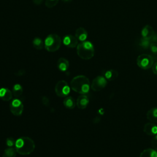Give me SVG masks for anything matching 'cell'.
Masks as SVG:
<instances>
[{
  "instance_id": "f1b7e54d",
  "label": "cell",
  "mask_w": 157,
  "mask_h": 157,
  "mask_svg": "<svg viewBox=\"0 0 157 157\" xmlns=\"http://www.w3.org/2000/svg\"><path fill=\"white\" fill-rule=\"evenodd\" d=\"M152 71L155 74L157 75V61L153 63V65L152 66Z\"/></svg>"
},
{
  "instance_id": "44dd1931",
  "label": "cell",
  "mask_w": 157,
  "mask_h": 157,
  "mask_svg": "<svg viewBox=\"0 0 157 157\" xmlns=\"http://www.w3.org/2000/svg\"><path fill=\"white\" fill-rule=\"evenodd\" d=\"M34 48L37 50H42L44 47V42L40 37H35L32 42Z\"/></svg>"
},
{
  "instance_id": "d4e9b609",
  "label": "cell",
  "mask_w": 157,
  "mask_h": 157,
  "mask_svg": "<svg viewBox=\"0 0 157 157\" xmlns=\"http://www.w3.org/2000/svg\"><path fill=\"white\" fill-rule=\"evenodd\" d=\"M149 48L151 53L153 55H157V43L155 42H151Z\"/></svg>"
},
{
  "instance_id": "83f0119b",
  "label": "cell",
  "mask_w": 157,
  "mask_h": 157,
  "mask_svg": "<svg viewBox=\"0 0 157 157\" xmlns=\"http://www.w3.org/2000/svg\"><path fill=\"white\" fill-rule=\"evenodd\" d=\"M41 101H42V103L44 105H45L46 107H48L50 105V100H49L48 97H47L45 96H43L42 97Z\"/></svg>"
},
{
  "instance_id": "2e32d148",
  "label": "cell",
  "mask_w": 157,
  "mask_h": 157,
  "mask_svg": "<svg viewBox=\"0 0 157 157\" xmlns=\"http://www.w3.org/2000/svg\"><path fill=\"white\" fill-rule=\"evenodd\" d=\"M147 118L151 123H157V107H153L148 110Z\"/></svg>"
},
{
  "instance_id": "cb8c5ba5",
  "label": "cell",
  "mask_w": 157,
  "mask_h": 157,
  "mask_svg": "<svg viewBox=\"0 0 157 157\" xmlns=\"http://www.w3.org/2000/svg\"><path fill=\"white\" fill-rule=\"evenodd\" d=\"M59 0H45V4L48 8H52L55 7L58 3Z\"/></svg>"
},
{
  "instance_id": "9a60e30c",
  "label": "cell",
  "mask_w": 157,
  "mask_h": 157,
  "mask_svg": "<svg viewBox=\"0 0 157 157\" xmlns=\"http://www.w3.org/2000/svg\"><path fill=\"white\" fill-rule=\"evenodd\" d=\"M57 67L60 71H66L69 67V61L65 58H59L57 61Z\"/></svg>"
},
{
  "instance_id": "277c9868",
  "label": "cell",
  "mask_w": 157,
  "mask_h": 157,
  "mask_svg": "<svg viewBox=\"0 0 157 157\" xmlns=\"http://www.w3.org/2000/svg\"><path fill=\"white\" fill-rule=\"evenodd\" d=\"M61 39L56 34H50L44 40V47L49 52H55L61 47Z\"/></svg>"
},
{
  "instance_id": "6da1fadb",
  "label": "cell",
  "mask_w": 157,
  "mask_h": 157,
  "mask_svg": "<svg viewBox=\"0 0 157 157\" xmlns=\"http://www.w3.org/2000/svg\"><path fill=\"white\" fill-rule=\"evenodd\" d=\"M71 88L75 92L85 94L88 93L91 88L89 79L85 75H77L72 78L70 82Z\"/></svg>"
},
{
  "instance_id": "7a4b0ae2",
  "label": "cell",
  "mask_w": 157,
  "mask_h": 157,
  "mask_svg": "<svg viewBox=\"0 0 157 157\" xmlns=\"http://www.w3.org/2000/svg\"><path fill=\"white\" fill-rule=\"evenodd\" d=\"M15 148L17 153L20 155H29L35 149L34 140L29 137L22 136L17 139L15 142Z\"/></svg>"
},
{
  "instance_id": "1f68e13d",
  "label": "cell",
  "mask_w": 157,
  "mask_h": 157,
  "mask_svg": "<svg viewBox=\"0 0 157 157\" xmlns=\"http://www.w3.org/2000/svg\"><path fill=\"white\" fill-rule=\"evenodd\" d=\"M33 2L36 5H40L42 2V0H33Z\"/></svg>"
},
{
  "instance_id": "d6a6232c",
  "label": "cell",
  "mask_w": 157,
  "mask_h": 157,
  "mask_svg": "<svg viewBox=\"0 0 157 157\" xmlns=\"http://www.w3.org/2000/svg\"><path fill=\"white\" fill-rule=\"evenodd\" d=\"M72 0H62V1L64 2H71Z\"/></svg>"
},
{
  "instance_id": "f546056e",
  "label": "cell",
  "mask_w": 157,
  "mask_h": 157,
  "mask_svg": "<svg viewBox=\"0 0 157 157\" xmlns=\"http://www.w3.org/2000/svg\"><path fill=\"white\" fill-rule=\"evenodd\" d=\"M150 41H151V42L157 43V34L156 33L154 34V35L153 36V37L150 39Z\"/></svg>"
},
{
  "instance_id": "9c48e42d",
  "label": "cell",
  "mask_w": 157,
  "mask_h": 157,
  "mask_svg": "<svg viewBox=\"0 0 157 157\" xmlns=\"http://www.w3.org/2000/svg\"><path fill=\"white\" fill-rule=\"evenodd\" d=\"M63 44L68 48L77 47L78 44V39L75 36L68 34L65 36L63 39Z\"/></svg>"
},
{
  "instance_id": "30bf717a",
  "label": "cell",
  "mask_w": 157,
  "mask_h": 157,
  "mask_svg": "<svg viewBox=\"0 0 157 157\" xmlns=\"http://www.w3.org/2000/svg\"><path fill=\"white\" fill-rule=\"evenodd\" d=\"M89 104V99L85 94L79 96L76 101V105L80 109H85Z\"/></svg>"
},
{
  "instance_id": "7c38bea8",
  "label": "cell",
  "mask_w": 157,
  "mask_h": 157,
  "mask_svg": "<svg viewBox=\"0 0 157 157\" xmlns=\"http://www.w3.org/2000/svg\"><path fill=\"white\" fill-rule=\"evenodd\" d=\"M153 28L149 25H145L141 30L142 37L150 40L155 34Z\"/></svg>"
},
{
  "instance_id": "8992f818",
  "label": "cell",
  "mask_w": 157,
  "mask_h": 157,
  "mask_svg": "<svg viewBox=\"0 0 157 157\" xmlns=\"http://www.w3.org/2000/svg\"><path fill=\"white\" fill-rule=\"evenodd\" d=\"M71 87L64 80H59L55 85V92L59 97H66L70 93Z\"/></svg>"
},
{
  "instance_id": "4fadbf2b",
  "label": "cell",
  "mask_w": 157,
  "mask_h": 157,
  "mask_svg": "<svg viewBox=\"0 0 157 157\" xmlns=\"http://www.w3.org/2000/svg\"><path fill=\"white\" fill-rule=\"evenodd\" d=\"M13 93L7 88H0V99L4 101H9L12 99Z\"/></svg>"
},
{
  "instance_id": "3957f363",
  "label": "cell",
  "mask_w": 157,
  "mask_h": 157,
  "mask_svg": "<svg viewBox=\"0 0 157 157\" xmlns=\"http://www.w3.org/2000/svg\"><path fill=\"white\" fill-rule=\"evenodd\" d=\"M78 56L85 60L91 59L94 55V47L90 41L81 42L77 46Z\"/></svg>"
},
{
  "instance_id": "d6986e66",
  "label": "cell",
  "mask_w": 157,
  "mask_h": 157,
  "mask_svg": "<svg viewBox=\"0 0 157 157\" xmlns=\"http://www.w3.org/2000/svg\"><path fill=\"white\" fill-rule=\"evenodd\" d=\"M139 157H157V151L153 148H147L143 150Z\"/></svg>"
},
{
  "instance_id": "5b68a950",
  "label": "cell",
  "mask_w": 157,
  "mask_h": 157,
  "mask_svg": "<svg viewBox=\"0 0 157 157\" xmlns=\"http://www.w3.org/2000/svg\"><path fill=\"white\" fill-rule=\"evenodd\" d=\"M136 63L140 68L144 70L152 67L154 63L152 56L146 53H143L139 55L137 58Z\"/></svg>"
},
{
  "instance_id": "5bb4252c",
  "label": "cell",
  "mask_w": 157,
  "mask_h": 157,
  "mask_svg": "<svg viewBox=\"0 0 157 157\" xmlns=\"http://www.w3.org/2000/svg\"><path fill=\"white\" fill-rule=\"evenodd\" d=\"M75 36L78 39V40L83 42L85 41L88 37V33L85 28L80 27L76 29Z\"/></svg>"
},
{
  "instance_id": "4316f807",
  "label": "cell",
  "mask_w": 157,
  "mask_h": 157,
  "mask_svg": "<svg viewBox=\"0 0 157 157\" xmlns=\"http://www.w3.org/2000/svg\"><path fill=\"white\" fill-rule=\"evenodd\" d=\"M151 144L152 148L157 151V134L153 136Z\"/></svg>"
},
{
  "instance_id": "484cf974",
  "label": "cell",
  "mask_w": 157,
  "mask_h": 157,
  "mask_svg": "<svg viewBox=\"0 0 157 157\" xmlns=\"http://www.w3.org/2000/svg\"><path fill=\"white\" fill-rule=\"evenodd\" d=\"M15 142H16V140H15L13 137H10L6 139V144L8 147H13V146H15Z\"/></svg>"
},
{
  "instance_id": "e0dca14e",
  "label": "cell",
  "mask_w": 157,
  "mask_h": 157,
  "mask_svg": "<svg viewBox=\"0 0 157 157\" xmlns=\"http://www.w3.org/2000/svg\"><path fill=\"white\" fill-rule=\"evenodd\" d=\"M104 77L107 79V80H114L118 76V72L115 69H109L106 71L104 72Z\"/></svg>"
},
{
  "instance_id": "ba28073f",
  "label": "cell",
  "mask_w": 157,
  "mask_h": 157,
  "mask_svg": "<svg viewBox=\"0 0 157 157\" xmlns=\"http://www.w3.org/2000/svg\"><path fill=\"white\" fill-rule=\"evenodd\" d=\"M24 109L23 102L18 98L13 99L10 104V112L15 116H20Z\"/></svg>"
},
{
  "instance_id": "7402d4cb",
  "label": "cell",
  "mask_w": 157,
  "mask_h": 157,
  "mask_svg": "<svg viewBox=\"0 0 157 157\" xmlns=\"http://www.w3.org/2000/svg\"><path fill=\"white\" fill-rule=\"evenodd\" d=\"M17 153L15 147H8L4 151L2 157H16Z\"/></svg>"
},
{
  "instance_id": "603a6c76",
  "label": "cell",
  "mask_w": 157,
  "mask_h": 157,
  "mask_svg": "<svg viewBox=\"0 0 157 157\" xmlns=\"http://www.w3.org/2000/svg\"><path fill=\"white\" fill-rule=\"evenodd\" d=\"M151 44V41L149 39H147L143 37H141L139 42V45L140 47H142L144 49H147L149 48L150 45Z\"/></svg>"
},
{
  "instance_id": "ac0fdd59",
  "label": "cell",
  "mask_w": 157,
  "mask_h": 157,
  "mask_svg": "<svg viewBox=\"0 0 157 157\" xmlns=\"http://www.w3.org/2000/svg\"><path fill=\"white\" fill-rule=\"evenodd\" d=\"M63 104L67 109H73L76 105V102L72 96H66L63 101Z\"/></svg>"
},
{
  "instance_id": "ffe728a7",
  "label": "cell",
  "mask_w": 157,
  "mask_h": 157,
  "mask_svg": "<svg viewBox=\"0 0 157 157\" xmlns=\"http://www.w3.org/2000/svg\"><path fill=\"white\" fill-rule=\"evenodd\" d=\"M23 88L20 84L16 83L13 86L12 93H13V96L15 98H18L20 97L23 94Z\"/></svg>"
},
{
  "instance_id": "8fae6325",
  "label": "cell",
  "mask_w": 157,
  "mask_h": 157,
  "mask_svg": "<svg viewBox=\"0 0 157 157\" xmlns=\"http://www.w3.org/2000/svg\"><path fill=\"white\" fill-rule=\"evenodd\" d=\"M144 131L147 135L153 136L157 134V126L151 122L147 123L144 126Z\"/></svg>"
},
{
  "instance_id": "4dcf8cb0",
  "label": "cell",
  "mask_w": 157,
  "mask_h": 157,
  "mask_svg": "<svg viewBox=\"0 0 157 157\" xmlns=\"http://www.w3.org/2000/svg\"><path fill=\"white\" fill-rule=\"evenodd\" d=\"M25 74V71H23V70H20V71H17V75H18V76H22L23 74Z\"/></svg>"
},
{
  "instance_id": "52a82bcc",
  "label": "cell",
  "mask_w": 157,
  "mask_h": 157,
  "mask_svg": "<svg viewBox=\"0 0 157 157\" xmlns=\"http://www.w3.org/2000/svg\"><path fill=\"white\" fill-rule=\"evenodd\" d=\"M107 83V80L104 76L98 75L93 80L91 84V89L94 91H99L105 87Z\"/></svg>"
}]
</instances>
